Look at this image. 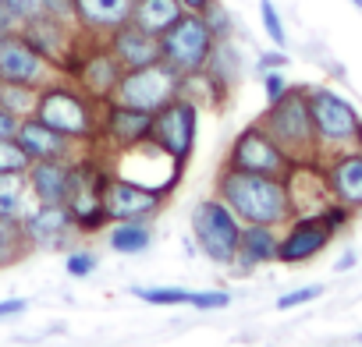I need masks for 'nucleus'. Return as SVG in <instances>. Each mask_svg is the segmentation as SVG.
Masks as SVG:
<instances>
[{"instance_id":"4c0bfd02","label":"nucleus","mask_w":362,"mask_h":347,"mask_svg":"<svg viewBox=\"0 0 362 347\" xmlns=\"http://www.w3.org/2000/svg\"><path fill=\"white\" fill-rule=\"evenodd\" d=\"M256 68H259V75L263 71H284L288 68V57H284V50H270V54H259Z\"/></svg>"},{"instance_id":"423d86ee","label":"nucleus","mask_w":362,"mask_h":347,"mask_svg":"<svg viewBox=\"0 0 362 347\" xmlns=\"http://www.w3.org/2000/svg\"><path fill=\"white\" fill-rule=\"evenodd\" d=\"M217 39L210 36L203 15H181L163 36H160V61L170 64L177 75H196L206 68Z\"/></svg>"},{"instance_id":"6e6552de","label":"nucleus","mask_w":362,"mask_h":347,"mask_svg":"<svg viewBox=\"0 0 362 347\" xmlns=\"http://www.w3.org/2000/svg\"><path fill=\"white\" fill-rule=\"evenodd\" d=\"M196 131H199V106L189 96H174L167 106L153 114V145L163 149L181 170L189 166L196 152Z\"/></svg>"},{"instance_id":"2eb2a0df","label":"nucleus","mask_w":362,"mask_h":347,"mask_svg":"<svg viewBox=\"0 0 362 347\" xmlns=\"http://www.w3.org/2000/svg\"><path fill=\"white\" fill-rule=\"evenodd\" d=\"M170 192H160V188H149V185H139L132 178H121L114 174L107 192H103V206H107V217L117 224V220H153L163 202H167Z\"/></svg>"},{"instance_id":"c9c22d12","label":"nucleus","mask_w":362,"mask_h":347,"mask_svg":"<svg viewBox=\"0 0 362 347\" xmlns=\"http://www.w3.org/2000/svg\"><path fill=\"white\" fill-rule=\"evenodd\" d=\"M288 89H291V82L284 78V71H263V92H267V103H277Z\"/></svg>"},{"instance_id":"37998d69","label":"nucleus","mask_w":362,"mask_h":347,"mask_svg":"<svg viewBox=\"0 0 362 347\" xmlns=\"http://www.w3.org/2000/svg\"><path fill=\"white\" fill-rule=\"evenodd\" d=\"M177 4H181V11H189V15H203L214 0H177Z\"/></svg>"},{"instance_id":"e433bc0d","label":"nucleus","mask_w":362,"mask_h":347,"mask_svg":"<svg viewBox=\"0 0 362 347\" xmlns=\"http://www.w3.org/2000/svg\"><path fill=\"white\" fill-rule=\"evenodd\" d=\"M43 11L64 22H75V0H43Z\"/></svg>"},{"instance_id":"de8ad7c7","label":"nucleus","mask_w":362,"mask_h":347,"mask_svg":"<svg viewBox=\"0 0 362 347\" xmlns=\"http://www.w3.org/2000/svg\"><path fill=\"white\" fill-rule=\"evenodd\" d=\"M0 32H4V29H0Z\"/></svg>"},{"instance_id":"2f4dec72","label":"nucleus","mask_w":362,"mask_h":347,"mask_svg":"<svg viewBox=\"0 0 362 347\" xmlns=\"http://www.w3.org/2000/svg\"><path fill=\"white\" fill-rule=\"evenodd\" d=\"M259 18H263V29H267L270 43L284 50L288 32H284V22H281V15H277V8H274V0H259Z\"/></svg>"},{"instance_id":"7c9ffc66","label":"nucleus","mask_w":362,"mask_h":347,"mask_svg":"<svg viewBox=\"0 0 362 347\" xmlns=\"http://www.w3.org/2000/svg\"><path fill=\"white\" fill-rule=\"evenodd\" d=\"M96 266H100V255H96L93 248H86V245L71 248V252H68V259H64V269H68V276H75V280L93 276V273H96Z\"/></svg>"},{"instance_id":"4be33fe9","label":"nucleus","mask_w":362,"mask_h":347,"mask_svg":"<svg viewBox=\"0 0 362 347\" xmlns=\"http://www.w3.org/2000/svg\"><path fill=\"white\" fill-rule=\"evenodd\" d=\"M181 15V4L177 0H135L132 4V25H139V29H146L149 36H163Z\"/></svg>"},{"instance_id":"473e14b6","label":"nucleus","mask_w":362,"mask_h":347,"mask_svg":"<svg viewBox=\"0 0 362 347\" xmlns=\"http://www.w3.org/2000/svg\"><path fill=\"white\" fill-rule=\"evenodd\" d=\"M316 213L323 217V224H327L334 234H337V231H344V227L351 224V217H355V209H348V206H341V202H334V199H327Z\"/></svg>"},{"instance_id":"5701e85b","label":"nucleus","mask_w":362,"mask_h":347,"mask_svg":"<svg viewBox=\"0 0 362 347\" xmlns=\"http://www.w3.org/2000/svg\"><path fill=\"white\" fill-rule=\"evenodd\" d=\"M103 234H107V245H110L117 255H142V252L153 245V227H149V220H117V224H110Z\"/></svg>"},{"instance_id":"c85d7f7f","label":"nucleus","mask_w":362,"mask_h":347,"mask_svg":"<svg viewBox=\"0 0 362 347\" xmlns=\"http://www.w3.org/2000/svg\"><path fill=\"white\" fill-rule=\"evenodd\" d=\"M29 163L33 159L18 145V138H0V174H25Z\"/></svg>"},{"instance_id":"ea45409f","label":"nucleus","mask_w":362,"mask_h":347,"mask_svg":"<svg viewBox=\"0 0 362 347\" xmlns=\"http://www.w3.org/2000/svg\"><path fill=\"white\" fill-rule=\"evenodd\" d=\"M29 308V301L25 298H4L0 301V319H11V315H22Z\"/></svg>"},{"instance_id":"49530a36","label":"nucleus","mask_w":362,"mask_h":347,"mask_svg":"<svg viewBox=\"0 0 362 347\" xmlns=\"http://www.w3.org/2000/svg\"><path fill=\"white\" fill-rule=\"evenodd\" d=\"M355 340H358V343H362V333H355Z\"/></svg>"},{"instance_id":"72a5a7b5","label":"nucleus","mask_w":362,"mask_h":347,"mask_svg":"<svg viewBox=\"0 0 362 347\" xmlns=\"http://www.w3.org/2000/svg\"><path fill=\"white\" fill-rule=\"evenodd\" d=\"M189 305H196L199 312H217V308H228L231 305V294L221 291V287H214V291H192Z\"/></svg>"},{"instance_id":"a211bd4d","label":"nucleus","mask_w":362,"mask_h":347,"mask_svg":"<svg viewBox=\"0 0 362 347\" xmlns=\"http://www.w3.org/2000/svg\"><path fill=\"white\" fill-rule=\"evenodd\" d=\"M132 4L135 0H75V25L93 39H107L132 22Z\"/></svg>"},{"instance_id":"79ce46f5","label":"nucleus","mask_w":362,"mask_h":347,"mask_svg":"<svg viewBox=\"0 0 362 347\" xmlns=\"http://www.w3.org/2000/svg\"><path fill=\"white\" fill-rule=\"evenodd\" d=\"M0 29H18V18L11 11V0H0Z\"/></svg>"},{"instance_id":"20e7f679","label":"nucleus","mask_w":362,"mask_h":347,"mask_svg":"<svg viewBox=\"0 0 362 347\" xmlns=\"http://www.w3.org/2000/svg\"><path fill=\"white\" fill-rule=\"evenodd\" d=\"M309 114H313L320 159L344 149H362V114L341 92L327 85H309Z\"/></svg>"},{"instance_id":"412c9836","label":"nucleus","mask_w":362,"mask_h":347,"mask_svg":"<svg viewBox=\"0 0 362 347\" xmlns=\"http://www.w3.org/2000/svg\"><path fill=\"white\" fill-rule=\"evenodd\" d=\"M277 241L281 227L267 224H242V241H238V259L231 262L238 273H252L267 262H277Z\"/></svg>"},{"instance_id":"58836bf2","label":"nucleus","mask_w":362,"mask_h":347,"mask_svg":"<svg viewBox=\"0 0 362 347\" xmlns=\"http://www.w3.org/2000/svg\"><path fill=\"white\" fill-rule=\"evenodd\" d=\"M11 11H15V18H18V25H22L25 18H33V15L43 11V0H11Z\"/></svg>"},{"instance_id":"b1692460","label":"nucleus","mask_w":362,"mask_h":347,"mask_svg":"<svg viewBox=\"0 0 362 347\" xmlns=\"http://www.w3.org/2000/svg\"><path fill=\"white\" fill-rule=\"evenodd\" d=\"M203 75H206V78L224 92V96L235 89V82L242 78V57H238V50H235V43H231V39H224V43H217V47H214V54H210V61H206Z\"/></svg>"},{"instance_id":"cd10ccee","label":"nucleus","mask_w":362,"mask_h":347,"mask_svg":"<svg viewBox=\"0 0 362 347\" xmlns=\"http://www.w3.org/2000/svg\"><path fill=\"white\" fill-rule=\"evenodd\" d=\"M132 294L142 305H189L192 291L185 287H132Z\"/></svg>"},{"instance_id":"a18cd8bd","label":"nucleus","mask_w":362,"mask_h":347,"mask_svg":"<svg viewBox=\"0 0 362 347\" xmlns=\"http://www.w3.org/2000/svg\"><path fill=\"white\" fill-rule=\"evenodd\" d=\"M351 4H355V8H358V11H362V0H351Z\"/></svg>"},{"instance_id":"c756f323","label":"nucleus","mask_w":362,"mask_h":347,"mask_svg":"<svg viewBox=\"0 0 362 347\" xmlns=\"http://www.w3.org/2000/svg\"><path fill=\"white\" fill-rule=\"evenodd\" d=\"M203 22H206V29H210V36L217 43H224V39L235 36V22H231V15H228V8L221 4V0H214V4L203 11Z\"/></svg>"},{"instance_id":"bb28decb","label":"nucleus","mask_w":362,"mask_h":347,"mask_svg":"<svg viewBox=\"0 0 362 347\" xmlns=\"http://www.w3.org/2000/svg\"><path fill=\"white\" fill-rule=\"evenodd\" d=\"M36 96H40V89H33V85H11V82H0V106H4L8 114H15L18 121L36 114Z\"/></svg>"},{"instance_id":"dca6fc26","label":"nucleus","mask_w":362,"mask_h":347,"mask_svg":"<svg viewBox=\"0 0 362 347\" xmlns=\"http://www.w3.org/2000/svg\"><path fill=\"white\" fill-rule=\"evenodd\" d=\"M320 174L327 185V199H334L355 213L362 209V149H344V152L323 156Z\"/></svg>"},{"instance_id":"f257e3e1","label":"nucleus","mask_w":362,"mask_h":347,"mask_svg":"<svg viewBox=\"0 0 362 347\" xmlns=\"http://www.w3.org/2000/svg\"><path fill=\"white\" fill-rule=\"evenodd\" d=\"M214 195L224 199L242 224H267L284 227L295 217V199L284 178H267V174H245L221 166Z\"/></svg>"},{"instance_id":"a878e982","label":"nucleus","mask_w":362,"mask_h":347,"mask_svg":"<svg viewBox=\"0 0 362 347\" xmlns=\"http://www.w3.org/2000/svg\"><path fill=\"white\" fill-rule=\"evenodd\" d=\"M29 252H33V245H29V238L22 231V220H4L0 217V269L18 266Z\"/></svg>"},{"instance_id":"9d476101","label":"nucleus","mask_w":362,"mask_h":347,"mask_svg":"<svg viewBox=\"0 0 362 347\" xmlns=\"http://www.w3.org/2000/svg\"><path fill=\"white\" fill-rule=\"evenodd\" d=\"M153 138V114L124 106L117 99L100 103V128H96V149L117 156L135 145H146Z\"/></svg>"},{"instance_id":"f03ea898","label":"nucleus","mask_w":362,"mask_h":347,"mask_svg":"<svg viewBox=\"0 0 362 347\" xmlns=\"http://www.w3.org/2000/svg\"><path fill=\"white\" fill-rule=\"evenodd\" d=\"M256 121L295 163H320V145L309 114V85H291L277 103H267V110Z\"/></svg>"},{"instance_id":"393cba45","label":"nucleus","mask_w":362,"mask_h":347,"mask_svg":"<svg viewBox=\"0 0 362 347\" xmlns=\"http://www.w3.org/2000/svg\"><path fill=\"white\" fill-rule=\"evenodd\" d=\"M29 202H33V192H29L25 174H0V217L4 220H22Z\"/></svg>"},{"instance_id":"f3484780","label":"nucleus","mask_w":362,"mask_h":347,"mask_svg":"<svg viewBox=\"0 0 362 347\" xmlns=\"http://www.w3.org/2000/svg\"><path fill=\"white\" fill-rule=\"evenodd\" d=\"M15 138H18V145L29 152L33 163H36V159H75V156L86 149L82 142H75V138L61 135L57 128H50L47 121H40L36 114H33V117H22Z\"/></svg>"},{"instance_id":"39448f33","label":"nucleus","mask_w":362,"mask_h":347,"mask_svg":"<svg viewBox=\"0 0 362 347\" xmlns=\"http://www.w3.org/2000/svg\"><path fill=\"white\" fill-rule=\"evenodd\" d=\"M192 238L199 245V252L217 262V266H231L238 259V241H242V220L235 217V209L210 195L192 209Z\"/></svg>"},{"instance_id":"f704fd0d","label":"nucleus","mask_w":362,"mask_h":347,"mask_svg":"<svg viewBox=\"0 0 362 347\" xmlns=\"http://www.w3.org/2000/svg\"><path fill=\"white\" fill-rule=\"evenodd\" d=\"M323 294V287L320 284H313V287H298V291H288V294H281L277 298V308L281 312H288V308H298V305H309V301H316Z\"/></svg>"},{"instance_id":"c03bdc74","label":"nucleus","mask_w":362,"mask_h":347,"mask_svg":"<svg viewBox=\"0 0 362 347\" xmlns=\"http://www.w3.org/2000/svg\"><path fill=\"white\" fill-rule=\"evenodd\" d=\"M351 266H355V252H344V255L337 259V266H334V269H337V273H344V269H351Z\"/></svg>"},{"instance_id":"6ab92c4d","label":"nucleus","mask_w":362,"mask_h":347,"mask_svg":"<svg viewBox=\"0 0 362 347\" xmlns=\"http://www.w3.org/2000/svg\"><path fill=\"white\" fill-rule=\"evenodd\" d=\"M107 47H110V54L117 57V64L124 71H135V68H146V64H156L160 61V39L149 36L146 29L132 25V22L121 25V29H114L107 36Z\"/></svg>"},{"instance_id":"aec40b11","label":"nucleus","mask_w":362,"mask_h":347,"mask_svg":"<svg viewBox=\"0 0 362 347\" xmlns=\"http://www.w3.org/2000/svg\"><path fill=\"white\" fill-rule=\"evenodd\" d=\"M33 202L47 206H64L68 188H71V159H36L25 170Z\"/></svg>"},{"instance_id":"0eeeda50","label":"nucleus","mask_w":362,"mask_h":347,"mask_svg":"<svg viewBox=\"0 0 362 347\" xmlns=\"http://www.w3.org/2000/svg\"><path fill=\"white\" fill-rule=\"evenodd\" d=\"M224 166L245 170V174H267V178H284V181H288L291 170H295L298 163L263 131L259 121H252V124H245V128L235 135Z\"/></svg>"},{"instance_id":"1a4fd4ad","label":"nucleus","mask_w":362,"mask_h":347,"mask_svg":"<svg viewBox=\"0 0 362 347\" xmlns=\"http://www.w3.org/2000/svg\"><path fill=\"white\" fill-rule=\"evenodd\" d=\"M181 82H185V75H177L170 64L156 61V64L124 71L121 82H117V89H114V99L124 103V106L156 114V110L167 106L174 96H181Z\"/></svg>"},{"instance_id":"9b49d317","label":"nucleus","mask_w":362,"mask_h":347,"mask_svg":"<svg viewBox=\"0 0 362 347\" xmlns=\"http://www.w3.org/2000/svg\"><path fill=\"white\" fill-rule=\"evenodd\" d=\"M54 78H57V68L25 39L22 29H4L0 32V82L43 89Z\"/></svg>"},{"instance_id":"4468645a","label":"nucleus","mask_w":362,"mask_h":347,"mask_svg":"<svg viewBox=\"0 0 362 347\" xmlns=\"http://www.w3.org/2000/svg\"><path fill=\"white\" fill-rule=\"evenodd\" d=\"M330 241H334V231L323 224L320 213H295V217L281 227L277 262H284V266H302V262L316 259Z\"/></svg>"},{"instance_id":"7ed1b4c3","label":"nucleus","mask_w":362,"mask_h":347,"mask_svg":"<svg viewBox=\"0 0 362 347\" xmlns=\"http://www.w3.org/2000/svg\"><path fill=\"white\" fill-rule=\"evenodd\" d=\"M36 117L47 121L50 128H57L61 135L82 142L86 149L96 145V128H100V103L82 92L75 82L68 78H54L50 85L40 89L36 96Z\"/></svg>"},{"instance_id":"a19ab883","label":"nucleus","mask_w":362,"mask_h":347,"mask_svg":"<svg viewBox=\"0 0 362 347\" xmlns=\"http://www.w3.org/2000/svg\"><path fill=\"white\" fill-rule=\"evenodd\" d=\"M18 124H22V121H18L15 114H8L4 106H0V138H15V135H18Z\"/></svg>"},{"instance_id":"f8f14e48","label":"nucleus","mask_w":362,"mask_h":347,"mask_svg":"<svg viewBox=\"0 0 362 347\" xmlns=\"http://www.w3.org/2000/svg\"><path fill=\"white\" fill-rule=\"evenodd\" d=\"M121 75H124V68L110 54L107 39H93L89 36L86 47H82V54H78V61L71 64V71L64 78L75 82L82 92H89L96 103H107V99H114V89H117Z\"/></svg>"},{"instance_id":"ddd939ff","label":"nucleus","mask_w":362,"mask_h":347,"mask_svg":"<svg viewBox=\"0 0 362 347\" xmlns=\"http://www.w3.org/2000/svg\"><path fill=\"white\" fill-rule=\"evenodd\" d=\"M22 231L29 238L33 248H47V252H57V248H78L86 238L78 234L68 206H47V202H33L25 213H22Z\"/></svg>"}]
</instances>
